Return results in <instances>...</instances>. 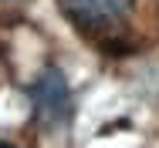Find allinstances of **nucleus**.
<instances>
[{
	"mask_svg": "<svg viewBox=\"0 0 159 148\" xmlns=\"http://www.w3.org/2000/svg\"><path fill=\"white\" fill-rule=\"evenodd\" d=\"M34 104V115L41 125H61L71 118V88L64 81V74L58 67H48L27 91Z\"/></svg>",
	"mask_w": 159,
	"mask_h": 148,
	"instance_id": "nucleus-1",
	"label": "nucleus"
},
{
	"mask_svg": "<svg viewBox=\"0 0 159 148\" xmlns=\"http://www.w3.org/2000/svg\"><path fill=\"white\" fill-rule=\"evenodd\" d=\"M64 14L81 30H112L132 14L135 0H61Z\"/></svg>",
	"mask_w": 159,
	"mask_h": 148,
	"instance_id": "nucleus-2",
	"label": "nucleus"
},
{
	"mask_svg": "<svg viewBox=\"0 0 159 148\" xmlns=\"http://www.w3.org/2000/svg\"><path fill=\"white\" fill-rule=\"evenodd\" d=\"M0 148H14V145H7V142H0Z\"/></svg>",
	"mask_w": 159,
	"mask_h": 148,
	"instance_id": "nucleus-3",
	"label": "nucleus"
}]
</instances>
